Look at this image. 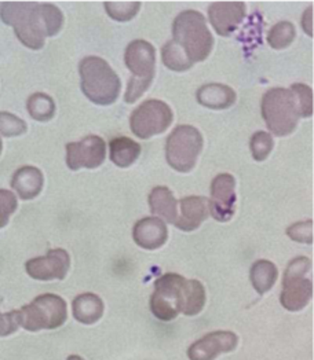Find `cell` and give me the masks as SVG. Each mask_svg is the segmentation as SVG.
<instances>
[{"mask_svg": "<svg viewBox=\"0 0 314 360\" xmlns=\"http://www.w3.org/2000/svg\"><path fill=\"white\" fill-rule=\"evenodd\" d=\"M0 17L32 50H40L46 37L56 36L63 24L61 10L49 3L4 1L0 6Z\"/></svg>", "mask_w": 314, "mask_h": 360, "instance_id": "cell-1", "label": "cell"}, {"mask_svg": "<svg viewBox=\"0 0 314 360\" xmlns=\"http://www.w3.org/2000/svg\"><path fill=\"white\" fill-rule=\"evenodd\" d=\"M172 36L174 44L181 49L191 65L206 60L214 46V37L207 28L204 15L194 10L182 11L175 18Z\"/></svg>", "mask_w": 314, "mask_h": 360, "instance_id": "cell-2", "label": "cell"}, {"mask_svg": "<svg viewBox=\"0 0 314 360\" xmlns=\"http://www.w3.org/2000/svg\"><path fill=\"white\" fill-rule=\"evenodd\" d=\"M82 90L96 105H112L120 92V79L99 57H87L80 62Z\"/></svg>", "mask_w": 314, "mask_h": 360, "instance_id": "cell-3", "label": "cell"}, {"mask_svg": "<svg viewBox=\"0 0 314 360\" xmlns=\"http://www.w3.org/2000/svg\"><path fill=\"white\" fill-rule=\"evenodd\" d=\"M262 116L268 128L277 136L294 132L301 115V108L295 92L285 89H272L262 99Z\"/></svg>", "mask_w": 314, "mask_h": 360, "instance_id": "cell-4", "label": "cell"}, {"mask_svg": "<svg viewBox=\"0 0 314 360\" xmlns=\"http://www.w3.org/2000/svg\"><path fill=\"white\" fill-rule=\"evenodd\" d=\"M127 68L132 77L128 82L126 91L127 103H134L145 91L149 89L155 77L156 51L155 47L145 40H134L126 49Z\"/></svg>", "mask_w": 314, "mask_h": 360, "instance_id": "cell-5", "label": "cell"}, {"mask_svg": "<svg viewBox=\"0 0 314 360\" xmlns=\"http://www.w3.org/2000/svg\"><path fill=\"white\" fill-rule=\"evenodd\" d=\"M66 316V302L56 295H42L18 309L20 326L28 331L57 329L65 323Z\"/></svg>", "mask_w": 314, "mask_h": 360, "instance_id": "cell-6", "label": "cell"}, {"mask_svg": "<svg viewBox=\"0 0 314 360\" xmlns=\"http://www.w3.org/2000/svg\"><path fill=\"white\" fill-rule=\"evenodd\" d=\"M203 149V136L191 125L177 127L167 139L165 157L171 168L178 172H190Z\"/></svg>", "mask_w": 314, "mask_h": 360, "instance_id": "cell-7", "label": "cell"}, {"mask_svg": "<svg viewBox=\"0 0 314 360\" xmlns=\"http://www.w3.org/2000/svg\"><path fill=\"white\" fill-rule=\"evenodd\" d=\"M310 260L306 257L294 259L284 272L283 292L280 301L288 311L303 309L313 295L312 281L306 279L305 275L310 270Z\"/></svg>", "mask_w": 314, "mask_h": 360, "instance_id": "cell-8", "label": "cell"}, {"mask_svg": "<svg viewBox=\"0 0 314 360\" xmlns=\"http://www.w3.org/2000/svg\"><path fill=\"white\" fill-rule=\"evenodd\" d=\"M185 283L187 279L178 274H165L157 279L151 297V311L157 319L168 322L178 316Z\"/></svg>", "mask_w": 314, "mask_h": 360, "instance_id": "cell-9", "label": "cell"}, {"mask_svg": "<svg viewBox=\"0 0 314 360\" xmlns=\"http://www.w3.org/2000/svg\"><path fill=\"white\" fill-rule=\"evenodd\" d=\"M172 117V110L167 103L149 99L132 112L130 124L135 136L149 139L164 132L171 125Z\"/></svg>", "mask_w": 314, "mask_h": 360, "instance_id": "cell-10", "label": "cell"}, {"mask_svg": "<svg viewBox=\"0 0 314 360\" xmlns=\"http://www.w3.org/2000/svg\"><path fill=\"white\" fill-rule=\"evenodd\" d=\"M106 157V143L102 138L90 135L80 142L66 145V164L72 171L80 168L93 169L99 167Z\"/></svg>", "mask_w": 314, "mask_h": 360, "instance_id": "cell-11", "label": "cell"}, {"mask_svg": "<svg viewBox=\"0 0 314 360\" xmlns=\"http://www.w3.org/2000/svg\"><path fill=\"white\" fill-rule=\"evenodd\" d=\"M236 181L229 174H220L211 184V198L208 200V210L218 221H227L234 214L236 207Z\"/></svg>", "mask_w": 314, "mask_h": 360, "instance_id": "cell-12", "label": "cell"}, {"mask_svg": "<svg viewBox=\"0 0 314 360\" xmlns=\"http://www.w3.org/2000/svg\"><path fill=\"white\" fill-rule=\"evenodd\" d=\"M70 266V257L63 249H51L46 256L27 262L28 275L37 281L63 279Z\"/></svg>", "mask_w": 314, "mask_h": 360, "instance_id": "cell-13", "label": "cell"}, {"mask_svg": "<svg viewBox=\"0 0 314 360\" xmlns=\"http://www.w3.org/2000/svg\"><path fill=\"white\" fill-rule=\"evenodd\" d=\"M239 338L232 331H214L196 341L188 351L190 360H214L236 349Z\"/></svg>", "mask_w": 314, "mask_h": 360, "instance_id": "cell-14", "label": "cell"}, {"mask_svg": "<svg viewBox=\"0 0 314 360\" xmlns=\"http://www.w3.org/2000/svg\"><path fill=\"white\" fill-rule=\"evenodd\" d=\"M246 11L243 1H217L210 6L208 17L218 34L229 36L244 20Z\"/></svg>", "mask_w": 314, "mask_h": 360, "instance_id": "cell-15", "label": "cell"}, {"mask_svg": "<svg viewBox=\"0 0 314 360\" xmlns=\"http://www.w3.org/2000/svg\"><path fill=\"white\" fill-rule=\"evenodd\" d=\"M132 237L138 246L146 250H155L165 243L168 231L161 219L145 217L135 224Z\"/></svg>", "mask_w": 314, "mask_h": 360, "instance_id": "cell-16", "label": "cell"}, {"mask_svg": "<svg viewBox=\"0 0 314 360\" xmlns=\"http://www.w3.org/2000/svg\"><path fill=\"white\" fill-rule=\"evenodd\" d=\"M181 214L175 220V226L182 231H193L208 216V200L206 197L191 195L180 201Z\"/></svg>", "mask_w": 314, "mask_h": 360, "instance_id": "cell-17", "label": "cell"}, {"mask_svg": "<svg viewBox=\"0 0 314 360\" xmlns=\"http://www.w3.org/2000/svg\"><path fill=\"white\" fill-rule=\"evenodd\" d=\"M43 181V174L37 168L23 167L14 174L11 186L23 200H32L42 191Z\"/></svg>", "mask_w": 314, "mask_h": 360, "instance_id": "cell-18", "label": "cell"}, {"mask_svg": "<svg viewBox=\"0 0 314 360\" xmlns=\"http://www.w3.org/2000/svg\"><path fill=\"white\" fill-rule=\"evenodd\" d=\"M196 96L200 105L210 109H226L236 102V92L223 84H206Z\"/></svg>", "mask_w": 314, "mask_h": 360, "instance_id": "cell-19", "label": "cell"}, {"mask_svg": "<svg viewBox=\"0 0 314 360\" xmlns=\"http://www.w3.org/2000/svg\"><path fill=\"white\" fill-rule=\"evenodd\" d=\"M149 208L152 213L165 220L167 223H175L178 213H177V201L167 187H155L149 194ZM158 217V219H160Z\"/></svg>", "mask_w": 314, "mask_h": 360, "instance_id": "cell-20", "label": "cell"}, {"mask_svg": "<svg viewBox=\"0 0 314 360\" xmlns=\"http://www.w3.org/2000/svg\"><path fill=\"white\" fill-rule=\"evenodd\" d=\"M103 314V302L93 293H84L73 300V316L84 325H93Z\"/></svg>", "mask_w": 314, "mask_h": 360, "instance_id": "cell-21", "label": "cell"}, {"mask_svg": "<svg viewBox=\"0 0 314 360\" xmlns=\"http://www.w3.org/2000/svg\"><path fill=\"white\" fill-rule=\"evenodd\" d=\"M109 149L112 162L122 168L132 165L141 154V145L125 136L112 139L109 143Z\"/></svg>", "mask_w": 314, "mask_h": 360, "instance_id": "cell-22", "label": "cell"}, {"mask_svg": "<svg viewBox=\"0 0 314 360\" xmlns=\"http://www.w3.org/2000/svg\"><path fill=\"white\" fill-rule=\"evenodd\" d=\"M277 274H279L277 267L272 262H269V260L255 262L252 264L251 274H250L253 289L259 295L269 292L277 279Z\"/></svg>", "mask_w": 314, "mask_h": 360, "instance_id": "cell-23", "label": "cell"}, {"mask_svg": "<svg viewBox=\"0 0 314 360\" xmlns=\"http://www.w3.org/2000/svg\"><path fill=\"white\" fill-rule=\"evenodd\" d=\"M206 304V290L204 286L199 281H188L185 283L182 302H181V312L187 316L197 315Z\"/></svg>", "mask_w": 314, "mask_h": 360, "instance_id": "cell-24", "label": "cell"}, {"mask_svg": "<svg viewBox=\"0 0 314 360\" xmlns=\"http://www.w3.org/2000/svg\"><path fill=\"white\" fill-rule=\"evenodd\" d=\"M28 112L32 119L37 121H49L53 119L56 113V103L54 101L42 92L33 94L28 99Z\"/></svg>", "mask_w": 314, "mask_h": 360, "instance_id": "cell-25", "label": "cell"}, {"mask_svg": "<svg viewBox=\"0 0 314 360\" xmlns=\"http://www.w3.org/2000/svg\"><path fill=\"white\" fill-rule=\"evenodd\" d=\"M161 60L163 63L171 69V70H175V72H184V70H188L193 65L189 62L187 56L181 51V49L174 44V41H168L163 50H161Z\"/></svg>", "mask_w": 314, "mask_h": 360, "instance_id": "cell-26", "label": "cell"}, {"mask_svg": "<svg viewBox=\"0 0 314 360\" xmlns=\"http://www.w3.org/2000/svg\"><path fill=\"white\" fill-rule=\"evenodd\" d=\"M295 39V27L288 22L283 21L276 24L268 34L269 44L276 50H283L288 47Z\"/></svg>", "mask_w": 314, "mask_h": 360, "instance_id": "cell-27", "label": "cell"}, {"mask_svg": "<svg viewBox=\"0 0 314 360\" xmlns=\"http://www.w3.org/2000/svg\"><path fill=\"white\" fill-rule=\"evenodd\" d=\"M103 6L109 17L116 21L132 20L141 8L139 1H105Z\"/></svg>", "mask_w": 314, "mask_h": 360, "instance_id": "cell-28", "label": "cell"}, {"mask_svg": "<svg viewBox=\"0 0 314 360\" xmlns=\"http://www.w3.org/2000/svg\"><path fill=\"white\" fill-rule=\"evenodd\" d=\"M250 146H251L252 157L256 161L266 160L268 155L270 154V151L273 150L272 135L268 132H263V131L255 132L252 135Z\"/></svg>", "mask_w": 314, "mask_h": 360, "instance_id": "cell-29", "label": "cell"}, {"mask_svg": "<svg viewBox=\"0 0 314 360\" xmlns=\"http://www.w3.org/2000/svg\"><path fill=\"white\" fill-rule=\"evenodd\" d=\"M27 132V122L17 116L1 112L0 113V135L3 136H20Z\"/></svg>", "mask_w": 314, "mask_h": 360, "instance_id": "cell-30", "label": "cell"}, {"mask_svg": "<svg viewBox=\"0 0 314 360\" xmlns=\"http://www.w3.org/2000/svg\"><path fill=\"white\" fill-rule=\"evenodd\" d=\"M291 90L295 92L302 117H310L313 115V92L312 89L305 84H294Z\"/></svg>", "mask_w": 314, "mask_h": 360, "instance_id": "cell-31", "label": "cell"}, {"mask_svg": "<svg viewBox=\"0 0 314 360\" xmlns=\"http://www.w3.org/2000/svg\"><path fill=\"white\" fill-rule=\"evenodd\" d=\"M17 207L15 195L8 190L0 188V229L7 226L10 216L15 212Z\"/></svg>", "mask_w": 314, "mask_h": 360, "instance_id": "cell-32", "label": "cell"}, {"mask_svg": "<svg viewBox=\"0 0 314 360\" xmlns=\"http://www.w3.org/2000/svg\"><path fill=\"white\" fill-rule=\"evenodd\" d=\"M287 234L291 240L302 243H312L313 242V221H299L288 227Z\"/></svg>", "mask_w": 314, "mask_h": 360, "instance_id": "cell-33", "label": "cell"}, {"mask_svg": "<svg viewBox=\"0 0 314 360\" xmlns=\"http://www.w3.org/2000/svg\"><path fill=\"white\" fill-rule=\"evenodd\" d=\"M18 311H11L7 314H0V337L10 335L18 330Z\"/></svg>", "mask_w": 314, "mask_h": 360, "instance_id": "cell-34", "label": "cell"}, {"mask_svg": "<svg viewBox=\"0 0 314 360\" xmlns=\"http://www.w3.org/2000/svg\"><path fill=\"white\" fill-rule=\"evenodd\" d=\"M312 14H313V10H312V7L308 10V11H305V14H303V20H302V27H303V30L305 32H308V34H313V27H312V22H313V17H312Z\"/></svg>", "mask_w": 314, "mask_h": 360, "instance_id": "cell-35", "label": "cell"}, {"mask_svg": "<svg viewBox=\"0 0 314 360\" xmlns=\"http://www.w3.org/2000/svg\"><path fill=\"white\" fill-rule=\"evenodd\" d=\"M68 360H83L80 356H76V355H72V356H69Z\"/></svg>", "mask_w": 314, "mask_h": 360, "instance_id": "cell-36", "label": "cell"}, {"mask_svg": "<svg viewBox=\"0 0 314 360\" xmlns=\"http://www.w3.org/2000/svg\"><path fill=\"white\" fill-rule=\"evenodd\" d=\"M0 153H1V141H0Z\"/></svg>", "mask_w": 314, "mask_h": 360, "instance_id": "cell-37", "label": "cell"}]
</instances>
